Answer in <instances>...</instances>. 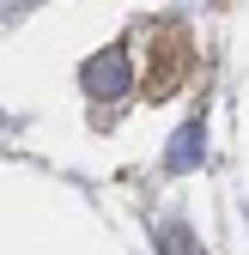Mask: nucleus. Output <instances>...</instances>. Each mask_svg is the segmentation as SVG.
<instances>
[{"instance_id":"nucleus-1","label":"nucleus","mask_w":249,"mask_h":255,"mask_svg":"<svg viewBox=\"0 0 249 255\" xmlns=\"http://www.w3.org/2000/svg\"><path fill=\"white\" fill-rule=\"evenodd\" d=\"M79 85H85V98H104V104L128 98V85H134V61H128V49H122V43L98 49V55L79 67Z\"/></svg>"},{"instance_id":"nucleus-2","label":"nucleus","mask_w":249,"mask_h":255,"mask_svg":"<svg viewBox=\"0 0 249 255\" xmlns=\"http://www.w3.org/2000/svg\"><path fill=\"white\" fill-rule=\"evenodd\" d=\"M201 146H207V134H201V122H189V128H176V140H170V152H164V164H170V170H195V164H201Z\"/></svg>"},{"instance_id":"nucleus-3","label":"nucleus","mask_w":249,"mask_h":255,"mask_svg":"<svg viewBox=\"0 0 249 255\" xmlns=\"http://www.w3.org/2000/svg\"><path fill=\"white\" fill-rule=\"evenodd\" d=\"M158 255H201V249H195V231H189V225H164V231H158Z\"/></svg>"}]
</instances>
